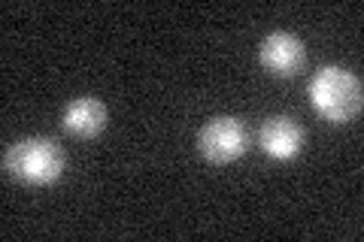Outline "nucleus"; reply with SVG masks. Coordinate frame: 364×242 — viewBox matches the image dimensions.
I'll return each mask as SVG.
<instances>
[{
    "label": "nucleus",
    "instance_id": "nucleus-1",
    "mask_svg": "<svg viewBox=\"0 0 364 242\" xmlns=\"http://www.w3.org/2000/svg\"><path fill=\"white\" fill-rule=\"evenodd\" d=\"M310 103L322 119L346 124L361 112V82L343 67H322L310 79Z\"/></svg>",
    "mask_w": 364,
    "mask_h": 242
},
{
    "label": "nucleus",
    "instance_id": "nucleus-2",
    "mask_svg": "<svg viewBox=\"0 0 364 242\" xmlns=\"http://www.w3.org/2000/svg\"><path fill=\"white\" fill-rule=\"evenodd\" d=\"M4 167L13 179L25 182V185H55L64 172V152L55 140H46V136H28L16 145L6 148Z\"/></svg>",
    "mask_w": 364,
    "mask_h": 242
},
{
    "label": "nucleus",
    "instance_id": "nucleus-3",
    "mask_svg": "<svg viewBox=\"0 0 364 242\" xmlns=\"http://www.w3.org/2000/svg\"><path fill=\"white\" fill-rule=\"evenodd\" d=\"M198 145H200V155L207 158L210 164H215V167L231 164V160L240 158L249 145L246 124L240 119H231V115H219V119L203 124Z\"/></svg>",
    "mask_w": 364,
    "mask_h": 242
},
{
    "label": "nucleus",
    "instance_id": "nucleus-4",
    "mask_svg": "<svg viewBox=\"0 0 364 242\" xmlns=\"http://www.w3.org/2000/svg\"><path fill=\"white\" fill-rule=\"evenodd\" d=\"M258 61L264 70H270L273 76H294L306 61L304 43L294 37V33H270V37L261 43L258 49Z\"/></svg>",
    "mask_w": 364,
    "mask_h": 242
},
{
    "label": "nucleus",
    "instance_id": "nucleus-5",
    "mask_svg": "<svg viewBox=\"0 0 364 242\" xmlns=\"http://www.w3.org/2000/svg\"><path fill=\"white\" fill-rule=\"evenodd\" d=\"M258 145H261V152L270 155V158L291 160L304 145V131L291 119H286V115H273V119H267L261 124Z\"/></svg>",
    "mask_w": 364,
    "mask_h": 242
},
{
    "label": "nucleus",
    "instance_id": "nucleus-6",
    "mask_svg": "<svg viewBox=\"0 0 364 242\" xmlns=\"http://www.w3.org/2000/svg\"><path fill=\"white\" fill-rule=\"evenodd\" d=\"M61 124L76 140H95L107 128V106L95 97H76L64 106Z\"/></svg>",
    "mask_w": 364,
    "mask_h": 242
}]
</instances>
